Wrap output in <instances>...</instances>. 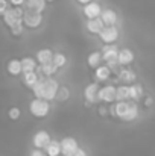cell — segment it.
I'll return each mask as SVG.
<instances>
[{"instance_id": "obj_1", "label": "cell", "mask_w": 155, "mask_h": 156, "mask_svg": "<svg viewBox=\"0 0 155 156\" xmlns=\"http://www.w3.org/2000/svg\"><path fill=\"white\" fill-rule=\"evenodd\" d=\"M58 90H59V83L53 77H46L38 80V83L32 88V93L35 99H44L47 102H52L56 100Z\"/></svg>"}, {"instance_id": "obj_2", "label": "cell", "mask_w": 155, "mask_h": 156, "mask_svg": "<svg viewBox=\"0 0 155 156\" xmlns=\"http://www.w3.org/2000/svg\"><path fill=\"white\" fill-rule=\"evenodd\" d=\"M24 12H26V8H14V6H11L8 9V12L3 15V21L6 23V26L9 29H12L14 26H18V24L24 23Z\"/></svg>"}, {"instance_id": "obj_3", "label": "cell", "mask_w": 155, "mask_h": 156, "mask_svg": "<svg viewBox=\"0 0 155 156\" xmlns=\"http://www.w3.org/2000/svg\"><path fill=\"white\" fill-rule=\"evenodd\" d=\"M29 112L37 118H44L50 112V102L44 99H34L29 103Z\"/></svg>"}, {"instance_id": "obj_4", "label": "cell", "mask_w": 155, "mask_h": 156, "mask_svg": "<svg viewBox=\"0 0 155 156\" xmlns=\"http://www.w3.org/2000/svg\"><path fill=\"white\" fill-rule=\"evenodd\" d=\"M99 99L105 105H113L117 102V87L114 85H105L99 91Z\"/></svg>"}, {"instance_id": "obj_5", "label": "cell", "mask_w": 155, "mask_h": 156, "mask_svg": "<svg viewBox=\"0 0 155 156\" xmlns=\"http://www.w3.org/2000/svg\"><path fill=\"white\" fill-rule=\"evenodd\" d=\"M101 88H102V87H99L98 82H91V83H88V85L85 87V90H84V97H85V100L90 105H98L101 102V99H99V91H101Z\"/></svg>"}, {"instance_id": "obj_6", "label": "cell", "mask_w": 155, "mask_h": 156, "mask_svg": "<svg viewBox=\"0 0 155 156\" xmlns=\"http://www.w3.org/2000/svg\"><path fill=\"white\" fill-rule=\"evenodd\" d=\"M43 23V14L41 12H35V11H31L26 8V12H24V26L29 27V29H37L40 27Z\"/></svg>"}, {"instance_id": "obj_7", "label": "cell", "mask_w": 155, "mask_h": 156, "mask_svg": "<svg viewBox=\"0 0 155 156\" xmlns=\"http://www.w3.org/2000/svg\"><path fill=\"white\" fill-rule=\"evenodd\" d=\"M99 38L103 44H116L119 40V29L116 26H105V29L99 34Z\"/></svg>"}, {"instance_id": "obj_8", "label": "cell", "mask_w": 155, "mask_h": 156, "mask_svg": "<svg viewBox=\"0 0 155 156\" xmlns=\"http://www.w3.org/2000/svg\"><path fill=\"white\" fill-rule=\"evenodd\" d=\"M61 147H62V156H75L79 150L78 141L73 136H65L61 140Z\"/></svg>"}, {"instance_id": "obj_9", "label": "cell", "mask_w": 155, "mask_h": 156, "mask_svg": "<svg viewBox=\"0 0 155 156\" xmlns=\"http://www.w3.org/2000/svg\"><path fill=\"white\" fill-rule=\"evenodd\" d=\"M129 106H131V100H128V102H116V103H113L109 106V114L113 117H116V118L123 120L125 115L129 111Z\"/></svg>"}, {"instance_id": "obj_10", "label": "cell", "mask_w": 155, "mask_h": 156, "mask_svg": "<svg viewBox=\"0 0 155 156\" xmlns=\"http://www.w3.org/2000/svg\"><path fill=\"white\" fill-rule=\"evenodd\" d=\"M52 138L49 135V132L46 130H38L34 138H32V144H34V149H46L49 144H50Z\"/></svg>"}, {"instance_id": "obj_11", "label": "cell", "mask_w": 155, "mask_h": 156, "mask_svg": "<svg viewBox=\"0 0 155 156\" xmlns=\"http://www.w3.org/2000/svg\"><path fill=\"white\" fill-rule=\"evenodd\" d=\"M102 6L98 3V2H91V3H88V5H85L84 8H82V12H84V15H85V18L87 20H93V18H99L101 15H102Z\"/></svg>"}, {"instance_id": "obj_12", "label": "cell", "mask_w": 155, "mask_h": 156, "mask_svg": "<svg viewBox=\"0 0 155 156\" xmlns=\"http://www.w3.org/2000/svg\"><path fill=\"white\" fill-rule=\"evenodd\" d=\"M102 56L105 62H111V61H119V52L120 49L116 44H103L102 47Z\"/></svg>"}, {"instance_id": "obj_13", "label": "cell", "mask_w": 155, "mask_h": 156, "mask_svg": "<svg viewBox=\"0 0 155 156\" xmlns=\"http://www.w3.org/2000/svg\"><path fill=\"white\" fill-rule=\"evenodd\" d=\"M87 30L93 35H99L105 29V23L102 21V18H93V20H87V24H85Z\"/></svg>"}, {"instance_id": "obj_14", "label": "cell", "mask_w": 155, "mask_h": 156, "mask_svg": "<svg viewBox=\"0 0 155 156\" xmlns=\"http://www.w3.org/2000/svg\"><path fill=\"white\" fill-rule=\"evenodd\" d=\"M56 65L53 62H47V64H43V65H38L37 68V73L40 76V79H46V77H52L55 73H56Z\"/></svg>"}, {"instance_id": "obj_15", "label": "cell", "mask_w": 155, "mask_h": 156, "mask_svg": "<svg viewBox=\"0 0 155 156\" xmlns=\"http://www.w3.org/2000/svg\"><path fill=\"white\" fill-rule=\"evenodd\" d=\"M6 70L11 76H20L23 74V64L21 59H9L6 64Z\"/></svg>"}, {"instance_id": "obj_16", "label": "cell", "mask_w": 155, "mask_h": 156, "mask_svg": "<svg viewBox=\"0 0 155 156\" xmlns=\"http://www.w3.org/2000/svg\"><path fill=\"white\" fill-rule=\"evenodd\" d=\"M113 71L108 65H101L99 68L94 70V80L99 83V82H106L109 77H111Z\"/></svg>"}, {"instance_id": "obj_17", "label": "cell", "mask_w": 155, "mask_h": 156, "mask_svg": "<svg viewBox=\"0 0 155 156\" xmlns=\"http://www.w3.org/2000/svg\"><path fill=\"white\" fill-rule=\"evenodd\" d=\"M101 18H102L103 23H105V26H116V23H117V20H119L117 12H116L114 9H109V8L103 9Z\"/></svg>"}, {"instance_id": "obj_18", "label": "cell", "mask_w": 155, "mask_h": 156, "mask_svg": "<svg viewBox=\"0 0 155 156\" xmlns=\"http://www.w3.org/2000/svg\"><path fill=\"white\" fill-rule=\"evenodd\" d=\"M132 61H134V52L131 49H128V47L120 49V52H119V62H120L122 67H126V65L132 64Z\"/></svg>"}, {"instance_id": "obj_19", "label": "cell", "mask_w": 155, "mask_h": 156, "mask_svg": "<svg viewBox=\"0 0 155 156\" xmlns=\"http://www.w3.org/2000/svg\"><path fill=\"white\" fill-rule=\"evenodd\" d=\"M129 90H131V100L132 102H138V100L145 99V90H143L142 83H132V85H129Z\"/></svg>"}, {"instance_id": "obj_20", "label": "cell", "mask_w": 155, "mask_h": 156, "mask_svg": "<svg viewBox=\"0 0 155 156\" xmlns=\"http://www.w3.org/2000/svg\"><path fill=\"white\" fill-rule=\"evenodd\" d=\"M37 58H32V56H24L21 59V64H23V73H31V71H37L38 65H37Z\"/></svg>"}, {"instance_id": "obj_21", "label": "cell", "mask_w": 155, "mask_h": 156, "mask_svg": "<svg viewBox=\"0 0 155 156\" xmlns=\"http://www.w3.org/2000/svg\"><path fill=\"white\" fill-rule=\"evenodd\" d=\"M53 55L50 49H41L37 52V61H38V65H43V64H47L53 61Z\"/></svg>"}, {"instance_id": "obj_22", "label": "cell", "mask_w": 155, "mask_h": 156, "mask_svg": "<svg viewBox=\"0 0 155 156\" xmlns=\"http://www.w3.org/2000/svg\"><path fill=\"white\" fill-rule=\"evenodd\" d=\"M102 61H103L102 52H91L88 55V58H87L88 67H91V68H94V70L102 65Z\"/></svg>"}, {"instance_id": "obj_23", "label": "cell", "mask_w": 155, "mask_h": 156, "mask_svg": "<svg viewBox=\"0 0 155 156\" xmlns=\"http://www.w3.org/2000/svg\"><path fill=\"white\" fill-rule=\"evenodd\" d=\"M38 80H40V76H38V73H37V71L23 73V83H24L26 87H29L31 90L38 83Z\"/></svg>"}, {"instance_id": "obj_24", "label": "cell", "mask_w": 155, "mask_h": 156, "mask_svg": "<svg viewBox=\"0 0 155 156\" xmlns=\"http://www.w3.org/2000/svg\"><path fill=\"white\" fill-rule=\"evenodd\" d=\"M135 79H137V74L132 71V70H123L119 73V80L123 82V83H135Z\"/></svg>"}, {"instance_id": "obj_25", "label": "cell", "mask_w": 155, "mask_h": 156, "mask_svg": "<svg viewBox=\"0 0 155 156\" xmlns=\"http://www.w3.org/2000/svg\"><path fill=\"white\" fill-rule=\"evenodd\" d=\"M46 3H47L46 0H26V6L24 8L43 14V11L46 9Z\"/></svg>"}, {"instance_id": "obj_26", "label": "cell", "mask_w": 155, "mask_h": 156, "mask_svg": "<svg viewBox=\"0 0 155 156\" xmlns=\"http://www.w3.org/2000/svg\"><path fill=\"white\" fill-rule=\"evenodd\" d=\"M131 100V90L128 85H119L117 87V102H128Z\"/></svg>"}, {"instance_id": "obj_27", "label": "cell", "mask_w": 155, "mask_h": 156, "mask_svg": "<svg viewBox=\"0 0 155 156\" xmlns=\"http://www.w3.org/2000/svg\"><path fill=\"white\" fill-rule=\"evenodd\" d=\"M46 150V153L49 156H59L62 155V147H61V143L59 141H55V140H52L50 144L44 149Z\"/></svg>"}, {"instance_id": "obj_28", "label": "cell", "mask_w": 155, "mask_h": 156, "mask_svg": "<svg viewBox=\"0 0 155 156\" xmlns=\"http://www.w3.org/2000/svg\"><path fill=\"white\" fill-rule=\"evenodd\" d=\"M137 117H138V105H137V102H132V100H131L129 111H128V114L125 115L123 121H134Z\"/></svg>"}, {"instance_id": "obj_29", "label": "cell", "mask_w": 155, "mask_h": 156, "mask_svg": "<svg viewBox=\"0 0 155 156\" xmlns=\"http://www.w3.org/2000/svg\"><path fill=\"white\" fill-rule=\"evenodd\" d=\"M55 65H56V68L59 70V68H62V67H65V64H67V56L64 55V53H55L53 55V61H52Z\"/></svg>"}, {"instance_id": "obj_30", "label": "cell", "mask_w": 155, "mask_h": 156, "mask_svg": "<svg viewBox=\"0 0 155 156\" xmlns=\"http://www.w3.org/2000/svg\"><path fill=\"white\" fill-rule=\"evenodd\" d=\"M68 97H70V90L67 87H59L58 94H56V100L58 102H65Z\"/></svg>"}, {"instance_id": "obj_31", "label": "cell", "mask_w": 155, "mask_h": 156, "mask_svg": "<svg viewBox=\"0 0 155 156\" xmlns=\"http://www.w3.org/2000/svg\"><path fill=\"white\" fill-rule=\"evenodd\" d=\"M20 115H21L20 108H17V106L9 108V111H8V117H9L11 120H18V118H20Z\"/></svg>"}, {"instance_id": "obj_32", "label": "cell", "mask_w": 155, "mask_h": 156, "mask_svg": "<svg viewBox=\"0 0 155 156\" xmlns=\"http://www.w3.org/2000/svg\"><path fill=\"white\" fill-rule=\"evenodd\" d=\"M11 30V34L14 35V37H20L21 34H23V30H24V23L23 24H18V26H14L12 29H9Z\"/></svg>"}, {"instance_id": "obj_33", "label": "cell", "mask_w": 155, "mask_h": 156, "mask_svg": "<svg viewBox=\"0 0 155 156\" xmlns=\"http://www.w3.org/2000/svg\"><path fill=\"white\" fill-rule=\"evenodd\" d=\"M11 8V3H9V0H0V14H2V17L8 12V9Z\"/></svg>"}, {"instance_id": "obj_34", "label": "cell", "mask_w": 155, "mask_h": 156, "mask_svg": "<svg viewBox=\"0 0 155 156\" xmlns=\"http://www.w3.org/2000/svg\"><path fill=\"white\" fill-rule=\"evenodd\" d=\"M9 3L14 8H24L26 6V0H9Z\"/></svg>"}, {"instance_id": "obj_35", "label": "cell", "mask_w": 155, "mask_h": 156, "mask_svg": "<svg viewBox=\"0 0 155 156\" xmlns=\"http://www.w3.org/2000/svg\"><path fill=\"white\" fill-rule=\"evenodd\" d=\"M29 156H49V155L46 153L44 149H32V152H31Z\"/></svg>"}, {"instance_id": "obj_36", "label": "cell", "mask_w": 155, "mask_h": 156, "mask_svg": "<svg viewBox=\"0 0 155 156\" xmlns=\"http://www.w3.org/2000/svg\"><path fill=\"white\" fill-rule=\"evenodd\" d=\"M143 103H145V106H146V108H151V106L154 105V99H152L149 94H146V96H145V100H143Z\"/></svg>"}, {"instance_id": "obj_37", "label": "cell", "mask_w": 155, "mask_h": 156, "mask_svg": "<svg viewBox=\"0 0 155 156\" xmlns=\"http://www.w3.org/2000/svg\"><path fill=\"white\" fill-rule=\"evenodd\" d=\"M76 2H78V3H81L82 6H85V5H88V3H91L93 0H76Z\"/></svg>"}, {"instance_id": "obj_38", "label": "cell", "mask_w": 155, "mask_h": 156, "mask_svg": "<svg viewBox=\"0 0 155 156\" xmlns=\"http://www.w3.org/2000/svg\"><path fill=\"white\" fill-rule=\"evenodd\" d=\"M75 156H87V153H85V150H82V149H79L78 152H76V155Z\"/></svg>"}, {"instance_id": "obj_39", "label": "cell", "mask_w": 155, "mask_h": 156, "mask_svg": "<svg viewBox=\"0 0 155 156\" xmlns=\"http://www.w3.org/2000/svg\"><path fill=\"white\" fill-rule=\"evenodd\" d=\"M46 2H55V0H46Z\"/></svg>"}]
</instances>
